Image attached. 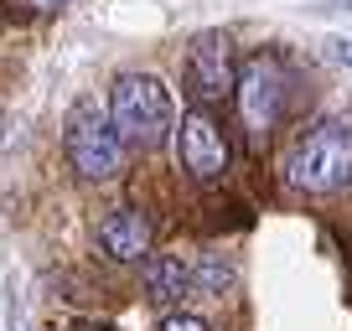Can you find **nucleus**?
<instances>
[{
  "label": "nucleus",
  "instance_id": "f257e3e1",
  "mask_svg": "<svg viewBox=\"0 0 352 331\" xmlns=\"http://www.w3.org/2000/svg\"><path fill=\"white\" fill-rule=\"evenodd\" d=\"M285 181L306 197H331L352 187V124L347 119H321L296 140L285 161Z\"/></svg>",
  "mask_w": 352,
  "mask_h": 331
},
{
  "label": "nucleus",
  "instance_id": "f03ea898",
  "mask_svg": "<svg viewBox=\"0 0 352 331\" xmlns=\"http://www.w3.org/2000/svg\"><path fill=\"white\" fill-rule=\"evenodd\" d=\"M109 119L130 150H155L176 130V104L155 73H124L109 89Z\"/></svg>",
  "mask_w": 352,
  "mask_h": 331
},
{
  "label": "nucleus",
  "instance_id": "7ed1b4c3",
  "mask_svg": "<svg viewBox=\"0 0 352 331\" xmlns=\"http://www.w3.org/2000/svg\"><path fill=\"white\" fill-rule=\"evenodd\" d=\"M63 150L73 161V171L83 181H114L124 171V135L114 130L109 109H99L94 99L67 109V130H63Z\"/></svg>",
  "mask_w": 352,
  "mask_h": 331
},
{
  "label": "nucleus",
  "instance_id": "20e7f679",
  "mask_svg": "<svg viewBox=\"0 0 352 331\" xmlns=\"http://www.w3.org/2000/svg\"><path fill=\"white\" fill-rule=\"evenodd\" d=\"M285 89H290V78L280 67V57H270V52H254L239 67L233 104H239V119L254 140H270V130L285 119Z\"/></svg>",
  "mask_w": 352,
  "mask_h": 331
},
{
  "label": "nucleus",
  "instance_id": "39448f33",
  "mask_svg": "<svg viewBox=\"0 0 352 331\" xmlns=\"http://www.w3.org/2000/svg\"><path fill=\"white\" fill-rule=\"evenodd\" d=\"M176 161H182V171L192 181H218L228 171V135H223V124L208 109L182 114V124H176Z\"/></svg>",
  "mask_w": 352,
  "mask_h": 331
},
{
  "label": "nucleus",
  "instance_id": "423d86ee",
  "mask_svg": "<svg viewBox=\"0 0 352 331\" xmlns=\"http://www.w3.org/2000/svg\"><path fill=\"white\" fill-rule=\"evenodd\" d=\"M187 89L202 104H218L239 89V62H233V42L223 32H202L187 52Z\"/></svg>",
  "mask_w": 352,
  "mask_h": 331
},
{
  "label": "nucleus",
  "instance_id": "0eeeda50",
  "mask_svg": "<svg viewBox=\"0 0 352 331\" xmlns=\"http://www.w3.org/2000/svg\"><path fill=\"white\" fill-rule=\"evenodd\" d=\"M151 218H145L140 207H114L99 218V249L109 259H120V264H145L151 259Z\"/></svg>",
  "mask_w": 352,
  "mask_h": 331
},
{
  "label": "nucleus",
  "instance_id": "6e6552de",
  "mask_svg": "<svg viewBox=\"0 0 352 331\" xmlns=\"http://www.w3.org/2000/svg\"><path fill=\"white\" fill-rule=\"evenodd\" d=\"M140 279H145V295H151L155 306H176V300L192 295V269L176 254H151L140 264Z\"/></svg>",
  "mask_w": 352,
  "mask_h": 331
},
{
  "label": "nucleus",
  "instance_id": "1a4fd4ad",
  "mask_svg": "<svg viewBox=\"0 0 352 331\" xmlns=\"http://www.w3.org/2000/svg\"><path fill=\"white\" fill-rule=\"evenodd\" d=\"M228 285H233V269L218 264V259H202L197 275H192V290H202V295H223Z\"/></svg>",
  "mask_w": 352,
  "mask_h": 331
},
{
  "label": "nucleus",
  "instance_id": "9d476101",
  "mask_svg": "<svg viewBox=\"0 0 352 331\" xmlns=\"http://www.w3.org/2000/svg\"><path fill=\"white\" fill-rule=\"evenodd\" d=\"M161 331H212V326H208L202 316H166Z\"/></svg>",
  "mask_w": 352,
  "mask_h": 331
},
{
  "label": "nucleus",
  "instance_id": "9b49d317",
  "mask_svg": "<svg viewBox=\"0 0 352 331\" xmlns=\"http://www.w3.org/2000/svg\"><path fill=\"white\" fill-rule=\"evenodd\" d=\"M21 5H26V11H36V16H42V11H57V5H67V0H21Z\"/></svg>",
  "mask_w": 352,
  "mask_h": 331
},
{
  "label": "nucleus",
  "instance_id": "f8f14e48",
  "mask_svg": "<svg viewBox=\"0 0 352 331\" xmlns=\"http://www.w3.org/2000/svg\"><path fill=\"white\" fill-rule=\"evenodd\" d=\"M337 57H342V62L352 67V42H337Z\"/></svg>",
  "mask_w": 352,
  "mask_h": 331
},
{
  "label": "nucleus",
  "instance_id": "ddd939ff",
  "mask_svg": "<svg viewBox=\"0 0 352 331\" xmlns=\"http://www.w3.org/2000/svg\"><path fill=\"white\" fill-rule=\"evenodd\" d=\"M83 331H104V326H83Z\"/></svg>",
  "mask_w": 352,
  "mask_h": 331
}]
</instances>
